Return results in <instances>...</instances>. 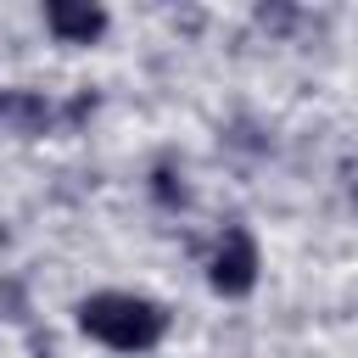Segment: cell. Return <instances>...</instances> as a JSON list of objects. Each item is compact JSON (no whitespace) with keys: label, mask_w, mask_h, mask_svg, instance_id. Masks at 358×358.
<instances>
[{"label":"cell","mask_w":358,"mask_h":358,"mask_svg":"<svg viewBox=\"0 0 358 358\" xmlns=\"http://www.w3.org/2000/svg\"><path fill=\"white\" fill-rule=\"evenodd\" d=\"M78 324H84V336H95V341L112 347V352H145V347L162 341L168 313H162L157 302H145V296L101 291V296H90V302L78 308Z\"/></svg>","instance_id":"6da1fadb"},{"label":"cell","mask_w":358,"mask_h":358,"mask_svg":"<svg viewBox=\"0 0 358 358\" xmlns=\"http://www.w3.org/2000/svg\"><path fill=\"white\" fill-rule=\"evenodd\" d=\"M207 280L224 296H246L252 291V280H257V246H252L246 229H224V241H218V252L207 263Z\"/></svg>","instance_id":"7a4b0ae2"},{"label":"cell","mask_w":358,"mask_h":358,"mask_svg":"<svg viewBox=\"0 0 358 358\" xmlns=\"http://www.w3.org/2000/svg\"><path fill=\"white\" fill-rule=\"evenodd\" d=\"M45 22H50L67 45H90V39L106 28V11H101V6H67V0H50V6H45Z\"/></svg>","instance_id":"3957f363"}]
</instances>
